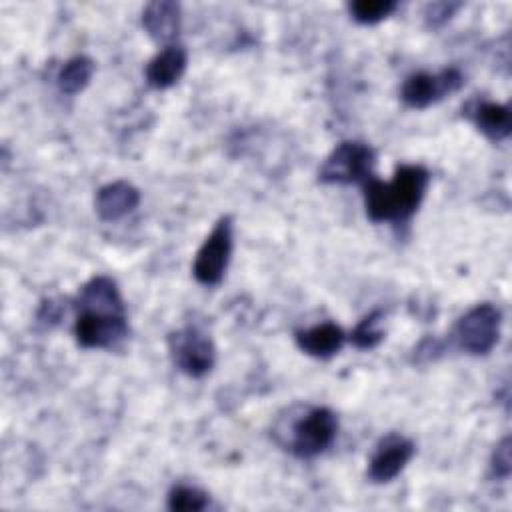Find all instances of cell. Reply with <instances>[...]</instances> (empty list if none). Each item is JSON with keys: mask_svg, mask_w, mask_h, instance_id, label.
Wrapping results in <instances>:
<instances>
[{"mask_svg": "<svg viewBox=\"0 0 512 512\" xmlns=\"http://www.w3.org/2000/svg\"><path fill=\"white\" fill-rule=\"evenodd\" d=\"M414 452H416V446L410 438L398 432H390L382 436L368 460V468H366L368 480L374 484H386L394 480L412 460Z\"/></svg>", "mask_w": 512, "mask_h": 512, "instance_id": "9c48e42d", "label": "cell"}, {"mask_svg": "<svg viewBox=\"0 0 512 512\" xmlns=\"http://www.w3.org/2000/svg\"><path fill=\"white\" fill-rule=\"evenodd\" d=\"M376 152L360 140L340 142L322 162L318 182L322 184H364L374 176Z\"/></svg>", "mask_w": 512, "mask_h": 512, "instance_id": "3957f363", "label": "cell"}, {"mask_svg": "<svg viewBox=\"0 0 512 512\" xmlns=\"http://www.w3.org/2000/svg\"><path fill=\"white\" fill-rule=\"evenodd\" d=\"M338 434V416L326 406L296 404L272 426L274 440L298 458H314L328 450Z\"/></svg>", "mask_w": 512, "mask_h": 512, "instance_id": "7a4b0ae2", "label": "cell"}, {"mask_svg": "<svg viewBox=\"0 0 512 512\" xmlns=\"http://www.w3.org/2000/svg\"><path fill=\"white\" fill-rule=\"evenodd\" d=\"M346 338H348L346 332L334 322H320L310 328L298 330L294 334L296 346L304 354H308L312 358H320V360H326V358H332L334 354H338L342 350Z\"/></svg>", "mask_w": 512, "mask_h": 512, "instance_id": "9a60e30c", "label": "cell"}, {"mask_svg": "<svg viewBox=\"0 0 512 512\" xmlns=\"http://www.w3.org/2000/svg\"><path fill=\"white\" fill-rule=\"evenodd\" d=\"M442 350H444V344L440 340L424 338L414 350V360H434Z\"/></svg>", "mask_w": 512, "mask_h": 512, "instance_id": "7402d4cb", "label": "cell"}, {"mask_svg": "<svg viewBox=\"0 0 512 512\" xmlns=\"http://www.w3.org/2000/svg\"><path fill=\"white\" fill-rule=\"evenodd\" d=\"M140 204V190L126 182V180H114L98 188L94 196V210L100 220L104 222H116L130 212L136 210Z\"/></svg>", "mask_w": 512, "mask_h": 512, "instance_id": "30bf717a", "label": "cell"}, {"mask_svg": "<svg viewBox=\"0 0 512 512\" xmlns=\"http://www.w3.org/2000/svg\"><path fill=\"white\" fill-rule=\"evenodd\" d=\"M430 184V172L422 164H398L392 180L376 176L362 184L366 216L374 224H402L420 208Z\"/></svg>", "mask_w": 512, "mask_h": 512, "instance_id": "6da1fadb", "label": "cell"}, {"mask_svg": "<svg viewBox=\"0 0 512 512\" xmlns=\"http://www.w3.org/2000/svg\"><path fill=\"white\" fill-rule=\"evenodd\" d=\"M234 248V224L230 216H222L196 252L192 274L204 286H216L226 274Z\"/></svg>", "mask_w": 512, "mask_h": 512, "instance_id": "8992f818", "label": "cell"}, {"mask_svg": "<svg viewBox=\"0 0 512 512\" xmlns=\"http://www.w3.org/2000/svg\"><path fill=\"white\" fill-rule=\"evenodd\" d=\"M128 320L126 314L112 312H90L76 310L74 320V338L82 348L112 350L118 348L128 338Z\"/></svg>", "mask_w": 512, "mask_h": 512, "instance_id": "ba28073f", "label": "cell"}, {"mask_svg": "<svg viewBox=\"0 0 512 512\" xmlns=\"http://www.w3.org/2000/svg\"><path fill=\"white\" fill-rule=\"evenodd\" d=\"M208 494L196 486L188 484H176L170 488L166 504L174 512H200L208 508Z\"/></svg>", "mask_w": 512, "mask_h": 512, "instance_id": "ac0fdd59", "label": "cell"}, {"mask_svg": "<svg viewBox=\"0 0 512 512\" xmlns=\"http://www.w3.org/2000/svg\"><path fill=\"white\" fill-rule=\"evenodd\" d=\"M168 354L172 364L190 378L206 376L216 364L212 338L196 326H184L168 334Z\"/></svg>", "mask_w": 512, "mask_h": 512, "instance_id": "5b68a950", "label": "cell"}, {"mask_svg": "<svg viewBox=\"0 0 512 512\" xmlns=\"http://www.w3.org/2000/svg\"><path fill=\"white\" fill-rule=\"evenodd\" d=\"M92 74H94V60L92 58H88L84 54L72 56L70 60H66L60 66V70L56 74L58 90L62 94L74 96V94L82 92L90 84Z\"/></svg>", "mask_w": 512, "mask_h": 512, "instance_id": "2e32d148", "label": "cell"}, {"mask_svg": "<svg viewBox=\"0 0 512 512\" xmlns=\"http://www.w3.org/2000/svg\"><path fill=\"white\" fill-rule=\"evenodd\" d=\"M466 116L492 142H502L512 132V112L508 104L474 100L466 106Z\"/></svg>", "mask_w": 512, "mask_h": 512, "instance_id": "5bb4252c", "label": "cell"}, {"mask_svg": "<svg viewBox=\"0 0 512 512\" xmlns=\"http://www.w3.org/2000/svg\"><path fill=\"white\" fill-rule=\"evenodd\" d=\"M464 86V74L456 68H444L436 74L432 72H414L406 76L400 86V98L408 108H428L446 96L458 92Z\"/></svg>", "mask_w": 512, "mask_h": 512, "instance_id": "52a82bcc", "label": "cell"}, {"mask_svg": "<svg viewBox=\"0 0 512 512\" xmlns=\"http://www.w3.org/2000/svg\"><path fill=\"white\" fill-rule=\"evenodd\" d=\"M188 64V52L180 44H168L162 50H158L146 64L144 76L150 88L164 90L174 86Z\"/></svg>", "mask_w": 512, "mask_h": 512, "instance_id": "4fadbf2b", "label": "cell"}, {"mask_svg": "<svg viewBox=\"0 0 512 512\" xmlns=\"http://www.w3.org/2000/svg\"><path fill=\"white\" fill-rule=\"evenodd\" d=\"M140 20H142V28L152 40L168 46V44H174L180 32L182 10H180V4L174 0H154L144 6Z\"/></svg>", "mask_w": 512, "mask_h": 512, "instance_id": "8fae6325", "label": "cell"}, {"mask_svg": "<svg viewBox=\"0 0 512 512\" xmlns=\"http://www.w3.org/2000/svg\"><path fill=\"white\" fill-rule=\"evenodd\" d=\"M396 8V0H354L348 4V12L358 24H378Z\"/></svg>", "mask_w": 512, "mask_h": 512, "instance_id": "d6986e66", "label": "cell"}, {"mask_svg": "<svg viewBox=\"0 0 512 512\" xmlns=\"http://www.w3.org/2000/svg\"><path fill=\"white\" fill-rule=\"evenodd\" d=\"M462 8V2H452V0H440V2H430L424 6V24L426 28H442L458 10Z\"/></svg>", "mask_w": 512, "mask_h": 512, "instance_id": "ffe728a7", "label": "cell"}, {"mask_svg": "<svg viewBox=\"0 0 512 512\" xmlns=\"http://www.w3.org/2000/svg\"><path fill=\"white\" fill-rule=\"evenodd\" d=\"M384 318H386V314L382 310H372L370 314H366L348 336L352 346L358 350L376 348L384 340V328H382Z\"/></svg>", "mask_w": 512, "mask_h": 512, "instance_id": "e0dca14e", "label": "cell"}, {"mask_svg": "<svg viewBox=\"0 0 512 512\" xmlns=\"http://www.w3.org/2000/svg\"><path fill=\"white\" fill-rule=\"evenodd\" d=\"M510 450H512V444H510V436H504L496 446H494V452H492V458H490V472L494 478L498 480H506L512 472V456H510Z\"/></svg>", "mask_w": 512, "mask_h": 512, "instance_id": "44dd1931", "label": "cell"}, {"mask_svg": "<svg viewBox=\"0 0 512 512\" xmlns=\"http://www.w3.org/2000/svg\"><path fill=\"white\" fill-rule=\"evenodd\" d=\"M76 310H90V312H112V314H126V306L118 284L104 274L92 276L88 282L82 284L78 296L74 300Z\"/></svg>", "mask_w": 512, "mask_h": 512, "instance_id": "7c38bea8", "label": "cell"}, {"mask_svg": "<svg viewBox=\"0 0 512 512\" xmlns=\"http://www.w3.org/2000/svg\"><path fill=\"white\" fill-rule=\"evenodd\" d=\"M500 322L502 314L494 304H476L456 320L452 340L470 356H486L500 338Z\"/></svg>", "mask_w": 512, "mask_h": 512, "instance_id": "277c9868", "label": "cell"}]
</instances>
